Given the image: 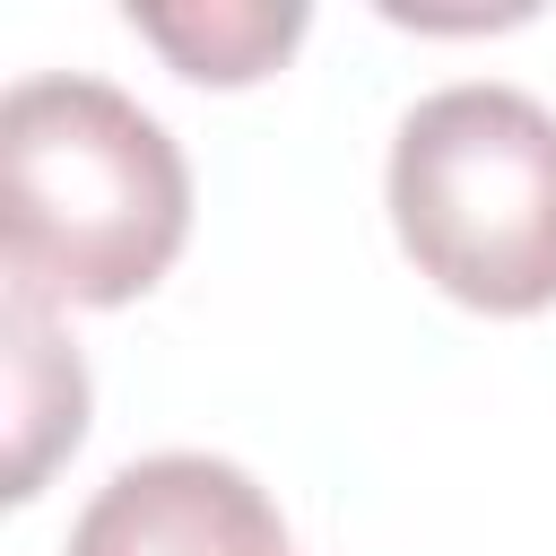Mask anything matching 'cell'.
Returning a JSON list of instances; mask_svg holds the SVG:
<instances>
[{"label": "cell", "instance_id": "5", "mask_svg": "<svg viewBox=\"0 0 556 556\" xmlns=\"http://www.w3.org/2000/svg\"><path fill=\"white\" fill-rule=\"evenodd\" d=\"M9 348H17V374H9V391H17V460H9V495L26 504V495L43 486V460H52L61 443H78V426H87V374H78V356L52 348L43 304H17V295H9Z\"/></svg>", "mask_w": 556, "mask_h": 556}, {"label": "cell", "instance_id": "2", "mask_svg": "<svg viewBox=\"0 0 556 556\" xmlns=\"http://www.w3.org/2000/svg\"><path fill=\"white\" fill-rule=\"evenodd\" d=\"M391 226L478 313L556 304V113L495 78L426 96L391 139Z\"/></svg>", "mask_w": 556, "mask_h": 556}, {"label": "cell", "instance_id": "4", "mask_svg": "<svg viewBox=\"0 0 556 556\" xmlns=\"http://www.w3.org/2000/svg\"><path fill=\"white\" fill-rule=\"evenodd\" d=\"M130 26L182 70V78H208V87H243L261 70H278V52L304 35V9L295 0H217V9H139L130 0Z\"/></svg>", "mask_w": 556, "mask_h": 556}, {"label": "cell", "instance_id": "3", "mask_svg": "<svg viewBox=\"0 0 556 556\" xmlns=\"http://www.w3.org/2000/svg\"><path fill=\"white\" fill-rule=\"evenodd\" d=\"M70 556H287L278 504L217 452H156L96 486Z\"/></svg>", "mask_w": 556, "mask_h": 556}, {"label": "cell", "instance_id": "1", "mask_svg": "<svg viewBox=\"0 0 556 556\" xmlns=\"http://www.w3.org/2000/svg\"><path fill=\"white\" fill-rule=\"evenodd\" d=\"M191 235V165L148 104L43 70L0 96V261L17 304H130Z\"/></svg>", "mask_w": 556, "mask_h": 556}]
</instances>
